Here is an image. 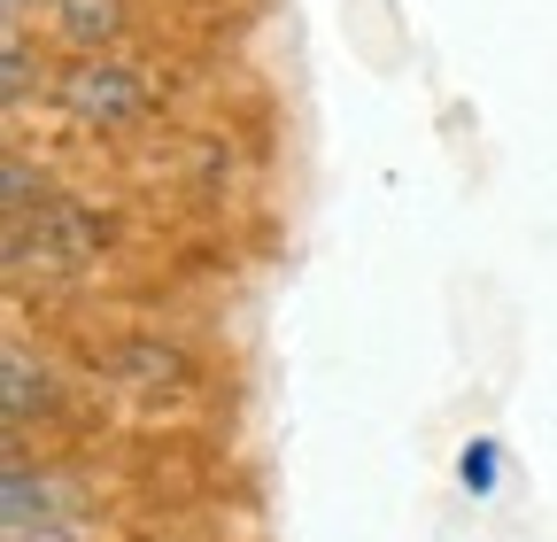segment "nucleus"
Here are the masks:
<instances>
[{"label": "nucleus", "mask_w": 557, "mask_h": 542, "mask_svg": "<svg viewBox=\"0 0 557 542\" xmlns=\"http://www.w3.org/2000/svg\"><path fill=\"white\" fill-rule=\"evenodd\" d=\"M116 24H124V0H62V39H78V47L116 39Z\"/></svg>", "instance_id": "obj_2"}, {"label": "nucleus", "mask_w": 557, "mask_h": 542, "mask_svg": "<svg viewBox=\"0 0 557 542\" xmlns=\"http://www.w3.org/2000/svg\"><path fill=\"white\" fill-rule=\"evenodd\" d=\"M0 372H9V419L24 427V419L39 411V395H47V387L32 380V357H24V349H9V365H0Z\"/></svg>", "instance_id": "obj_3"}, {"label": "nucleus", "mask_w": 557, "mask_h": 542, "mask_svg": "<svg viewBox=\"0 0 557 542\" xmlns=\"http://www.w3.org/2000/svg\"><path fill=\"white\" fill-rule=\"evenodd\" d=\"M62 109L78 116V124H101V132H116V124H132V116H148V86H139L132 71H116V62H78L62 86Z\"/></svg>", "instance_id": "obj_1"}, {"label": "nucleus", "mask_w": 557, "mask_h": 542, "mask_svg": "<svg viewBox=\"0 0 557 542\" xmlns=\"http://www.w3.org/2000/svg\"><path fill=\"white\" fill-rule=\"evenodd\" d=\"M24 9H32V0H9V16H24Z\"/></svg>", "instance_id": "obj_5"}, {"label": "nucleus", "mask_w": 557, "mask_h": 542, "mask_svg": "<svg viewBox=\"0 0 557 542\" xmlns=\"http://www.w3.org/2000/svg\"><path fill=\"white\" fill-rule=\"evenodd\" d=\"M0 62H9V101L24 109V101H32V86H39V78H32V47L9 32V39H0Z\"/></svg>", "instance_id": "obj_4"}]
</instances>
